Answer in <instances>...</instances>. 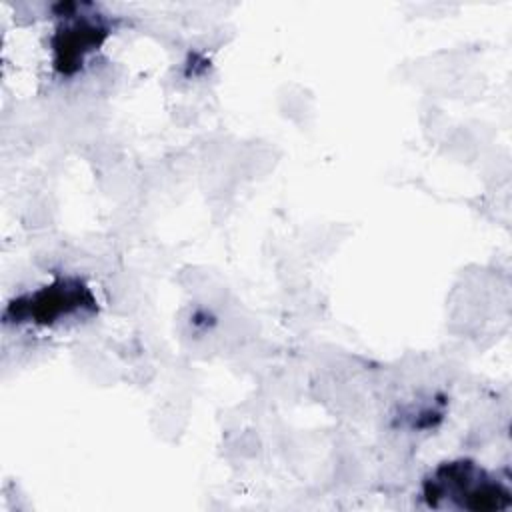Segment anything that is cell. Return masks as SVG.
<instances>
[{
    "mask_svg": "<svg viewBox=\"0 0 512 512\" xmlns=\"http://www.w3.org/2000/svg\"><path fill=\"white\" fill-rule=\"evenodd\" d=\"M426 496L430 504L438 498H458L460 506L472 510L502 508L508 502V492L484 476L470 462H450L440 466L426 482Z\"/></svg>",
    "mask_w": 512,
    "mask_h": 512,
    "instance_id": "obj_1",
    "label": "cell"
},
{
    "mask_svg": "<svg viewBox=\"0 0 512 512\" xmlns=\"http://www.w3.org/2000/svg\"><path fill=\"white\" fill-rule=\"evenodd\" d=\"M90 304H94L92 296L82 284L62 280L50 288H44L32 294L26 304H16L18 312L14 318L26 316V318H32L34 322L50 324L60 316H68Z\"/></svg>",
    "mask_w": 512,
    "mask_h": 512,
    "instance_id": "obj_2",
    "label": "cell"
},
{
    "mask_svg": "<svg viewBox=\"0 0 512 512\" xmlns=\"http://www.w3.org/2000/svg\"><path fill=\"white\" fill-rule=\"evenodd\" d=\"M104 30L98 24L92 22H76L70 28L64 30L60 42L56 44V52H58V68L62 72H70V66H78L84 58L86 52L94 50L100 42H102Z\"/></svg>",
    "mask_w": 512,
    "mask_h": 512,
    "instance_id": "obj_3",
    "label": "cell"
}]
</instances>
